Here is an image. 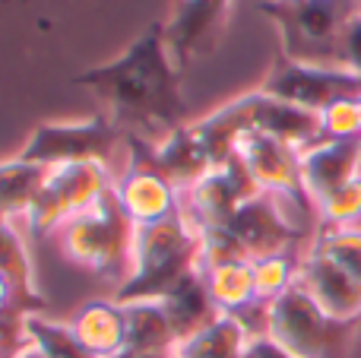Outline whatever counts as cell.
<instances>
[{
    "mask_svg": "<svg viewBox=\"0 0 361 358\" xmlns=\"http://www.w3.org/2000/svg\"><path fill=\"white\" fill-rule=\"evenodd\" d=\"M203 273V270H200ZM209 295L222 314H241L257 302V285H254V260L244 264L216 266V270L203 273Z\"/></svg>",
    "mask_w": 361,
    "mask_h": 358,
    "instance_id": "23",
    "label": "cell"
},
{
    "mask_svg": "<svg viewBox=\"0 0 361 358\" xmlns=\"http://www.w3.org/2000/svg\"><path fill=\"white\" fill-rule=\"evenodd\" d=\"M320 124H324V140H361L358 99L333 101L320 111Z\"/></svg>",
    "mask_w": 361,
    "mask_h": 358,
    "instance_id": "29",
    "label": "cell"
},
{
    "mask_svg": "<svg viewBox=\"0 0 361 358\" xmlns=\"http://www.w3.org/2000/svg\"><path fill=\"white\" fill-rule=\"evenodd\" d=\"M0 358H6V355H4V349H0Z\"/></svg>",
    "mask_w": 361,
    "mask_h": 358,
    "instance_id": "37",
    "label": "cell"
},
{
    "mask_svg": "<svg viewBox=\"0 0 361 358\" xmlns=\"http://www.w3.org/2000/svg\"><path fill=\"white\" fill-rule=\"evenodd\" d=\"M159 302H162L165 314H169V321H171L178 346L222 317V311L216 308V302H212V295H209L206 276L200 270L187 273L175 289H171L165 298H159Z\"/></svg>",
    "mask_w": 361,
    "mask_h": 358,
    "instance_id": "17",
    "label": "cell"
},
{
    "mask_svg": "<svg viewBox=\"0 0 361 358\" xmlns=\"http://www.w3.org/2000/svg\"><path fill=\"white\" fill-rule=\"evenodd\" d=\"M178 73L180 70L165 48L162 23H152L118 61L76 73L73 86L92 89L108 105V118L124 130V137L159 143L184 127L187 118Z\"/></svg>",
    "mask_w": 361,
    "mask_h": 358,
    "instance_id": "1",
    "label": "cell"
},
{
    "mask_svg": "<svg viewBox=\"0 0 361 358\" xmlns=\"http://www.w3.org/2000/svg\"><path fill=\"white\" fill-rule=\"evenodd\" d=\"M149 162L156 165V171H162L171 184L184 194L197 181H203L216 165H212L209 152H206L203 140L197 137L193 124L178 127L175 133H169L159 143H149Z\"/></svg>",
    "mask_w": 361,
    "mask_h": 358,
    "instance_id": "16",
    "label": "cell"
},
{
    "mask_svg": "<svg viewBox=\"0 0 361 358\" xmlns=\"http://www.w3.org/2000/svg\"><path fill=\"white\" fill-rule=\"evenodd\" d=\"M238 156L244 159V165L250 168L254 181L260 184L263 194H273L279 200H288L292 206H298L301 213L317 209L307 197L305 184H301V152L295 146L282 143L267 133H244L238 140Z\"/></svg>",
    "mask_w": 361,
    "mask_h": 358,
    "instance_id": "11",
    "label": "cell"
},
{
    "mask_svg": "<svg viewBox=\"0 0 361 358\" xmlns=\"http://www.w3.org/2000/svg\"><path fill=\"white\" fill-rule=\"evenodd\" d=\"M0 273L13 283L16 289V302L23 314H35L44 304L42 292L35 285V270H32V260L25 254V245L19 238V232L13 228L10 219H0Z\"/></svg>",
    "mask_w": 361,
    "mask_h": 358,
    "instance_id": "20",
    "label": "cell"
},
{
    "mask_svg": "<svg viewBox=\"0 0 361 358\" xmlns=\"http://www.w3.org/2000/svg\"><path fill=\"white\" fill-rule=\"evenodd\" d=\"M241 358H244V355H241Z\"/></svg>",
    "mask_w": 361,
    "mask_h": 358,
    "instance_id": "38",
    "label": "cell"
},
{
    "mask_svg": "<svg viewBox=\"0 0 361 358\" xmlns=\"http://www.w3.org/2000/svg\"><path fill=\"white\" fill-rule=\"evenodd\" d=\"M51 168L35 162H23V159H10L0 162V219H25L29 206L35 203L38 190L44 187Z\"/></svg>",
    "mask_w": 361,
    "mask_h": 358,
    "instance_id": "21",
    "label": "cell"
},
{
    "mask_svg": "<svg viewBox=\"0 0 361 358\" xmlns=\"http://www.w3.org/2000/svg\"><path fill=\"white\" fill-rule=\"evenodd\" d=\"M247 251L244 245L235 238L228 226H203L200 228V270L209 273L216 266H228V264H244Z\"/></svg>",
    "mask_w": 361,
    "mask_h": 358,
    "instance_id": "27",
    "label": "cell"
},
{
    "mask_svg": "<svg viewBox=\"0 0 361 358\" xmlns=\"http://www.w3.org/2000/svg\"><path fill=\"white\" fill-rule=\"evenodd\" d=\"M111 358H175V352H130V349H124Z\"/></svg>",
    "mask_w": 361,
    "mask_h": 358,
    "instance_id": "33",
    "label": "cell"
},
{
    "mask_svg": "<svg viewBox=\"0 0 361 358\" xmlns=\"http://www.w3.org/2000/svg\"><path fill=\"white\" fill-rule=\"evenodd\" d=\"M250 342V333L235 314H222L216 323L200 330L175 349V358H241Z\"/></svg>",
    "mask_w": 361,
    "mask_h": 358,
    "instance_id": "22",
    "label": "cell"
},
{
    "mask_svg": "<svg viewBox=\"0 0 361 358\" xmlns=\"http://www.w3.org/2000/svg\"><path fill=\"white\" fill-rule=\"evenodd\" d=\"M114 187V178L105 162H70L51 168L44 187L38 190L35 203L25 213V226L32 235H48L61 228L76 213L102 200Z\"/></svg>",
    "mask_w": 361,
    "mask_h": 358,
    "instance_id": "5",
    "label": "cell"
},
{
    "mask_svg": "<svg viewBox=\"0 0 361 358\" xmlns=\"http://www.w3.org/2000/svg\"><path fill=\"white\" fill-rule=\"evenodd\" d=\"M25 336L35 349H42L44 358H95L82 349V342L73 336L70 323H54L42 314H25Z\"/></svg>",
    "mask_w": 361,
    "mask_h": 358,
    "instance_id": "24",
    "label": "cell"
},
{
    "mask_svg": "<svg viewBox=\"0 0 361 358\" xmlns=\"http://www.w3.org/2000/svg\"><path fill=\"white\" fill-rule=\"evenodd\" d=\"M133 232L137 226L124 213L118 200V190H108L95 206L86 213H76L57 228L61 251L67 260L99 273V276H121L133 266Z\"/></svg>",
    "mask_w": 361,
    "mask_h": 358,
    "instance_id": "3",
    "label": "cell"
},
{
    "mask_svg": "<svg viewBox=\"0 0 361 358\" xmlns=\"http://www.w3.org/2000/svg\"><path fill=\"white\" fill-rule=\"evenodd\" d=\"M231 0H178L171 19L162 23L165 48L178 70L190 67L200 54H209L225 32Z\"/></svg>",
    "mask_w": 361,
    "mask_h": 358,
    "instance_id": "12",
    "label": "cell"
},
{
    "mask_svg": "<svg viewBox=\"0 0 361 358\" xmlns=\"http://www.w3.org/2000/svg\"><path fill=\"white\" fill-rule=\"evenodd\" d=\"M6 311H19V302H16V289H13V283L0 273V314H6Z\"/></svg>",
    "mask_w": 361,
    "mask_h": 358,
    "instance_id": "32",
    "label": "cell"
},
{
    "mask_svg": "<svg viewBox=\"0 0 361 358\" xmlns=\"http://www.w3.org/2000/svg\"><path fill=\"white\" fill-rule=\"evenodd\" d=\"M349 323H339L320 311V304L298 283L269 302L267 336L295 358H336Z\"/></svg>",
    "mask_w": 361,
    "mask_h": 358,
    "instance_id": "6",
    "label": "cell"
},
{
    "mask_svg": "<svg viewBox=\"0 0 361 358\" xmlns=\"http://www.w3.org/2000/svg\"><path fill=\"white\" fill-rule=\"evenodd\" d=\"M267 16L279 25L282 51L288 61L339 67V35L361 4L355 0H305V4H263Z\"/></svg>",
    "mask_w": 361,
    "mask_h": 358,
    "instance_id": "4",
    "label": "cell"
},
{
    "mask_svg": "<svg viewBox=\"0 0 361 358\" xmlns=\"http://www.w3.org/2000/svg\"><path fill=\"white\" fill-rule=\"evenodd\" d=\"M298 283V264L292 254H276V257L254 260V285H257V302L269 304L279 295H286L292 285Z\"/></svg>",
    "mask_w": 361,
    "mask_h": 358,
    "instance_id": "26",
    "label": "cell"
},
{
    "mask_svg": "<svg viewBox=\"0 0 361 358\" xmlns=\"http://www.w3.org/2000/svg\"><path fill=\"white\" fill-rule=\"evenodd\" d=\"M317 213L324 226H333V228L358 226L361 222V175L352 178L343 187H336L330 197H324L317 203Z\"/></svg>",
    "mask_w": 361,
    "mask_h": 358,
    "instance_id": "28",
    "label": "cell"
},
{
    "mask_svg": "<svg viewBox=\"0 0 361 358\" xmlns=\"http://www.w3.org/2000/svg\"><path fill=\"white\" fill-rule=\"evenodd\" d=\"M260 89L273 99L320 114L333 101L361 99V76L345 67H320V63H298L282 57Z\"/></svg>",
    "mask_w": 361,
    "mask_h": 358,
    "instance_id": "8",
    "label": "cell"
},
{
    "mask_svg": "<svg viewBox=\"0 0 361 358\" xmlns=\"http://www.w3.org/2000/svg\"><path fill=\"white\" fill-rule=\"evenodd\" d=\"M260 194H263L260 184L254 181L244 159L235 152L225 165L212 168L203 181H197L190 190H184L180 194V206H184V213L190 216L197 228L228 226L231 216Z\"/></svg>",
    "mask_w": 361,
    "mask_h": 358,
    "instance_id": "10",
    "label": "cell"
},
{
    "mask_svg": "<svg viewBox=\"0 0 361 358\" xmlns=\"http://www.w3.org/2000/svg\"><path fill=\"white\" fill-rule=\"evenodd\" d=\"M358 118H361V99H358Z\"/></svg>",
    "mask_w": 361,
    "mask_h": 358,
    "instance_id": "36",
    "label": "cell"
},
{
    "mask_svg": "<svg viewBox=\"0 0 361 358\" xmlns=\"http://www.w3.org/2000/svg\"><path fill=\"white\" fill-rule=\"evenodd\" d=\"M16 358H44V352H42V349H35V346H32V342H29V346H25V349H23V352H19Z\"/></svg>",
    "mask_w": 361,
    "mask_h": 358,
    "instance_id": "34",
    "label": "cell"
},
{
    "mask_svg": "<svg viewBox=\"0 0 361 358\" xmlns=\"http://www.w3.org/2000/svg\"><path fill=\"white\" fill-rule=\"evenodd\" d=\"M124 143L130 146V165L114 181L124 213L130 216L133 226H149V222L169 219L171 213L180 209V190L149 162V140L127 137Z\"/></svg>",
    "mask_w": 361,
    "mask_h": 358,
    "instance_id": "9",
    "label": "cell"
},
{
    "mask_svg": "<svg viewBox=\"0 0 361 358\" xmlns=\"http://www.w3.org/2000/svg\"><path fill=\"white\" fill-rule=\"evenodd\" d=\"M244 358H295V355H288L286 349H282L279 342H273L269 336H257V340L247 342Z\"/></svg>",
    "mask_w": 361,
    "mask_h": 358,
    "instance_id": "31",
    "label": "cell"
},
{
    "mask_svg": "<svg viewBox=\"0 0 361 358\" xmlns=\"http://www.w3.org/2000/svg\"><path fill=\"white\" fill-rule=\"evenodd\" d=\"M70 330L95 358L124 352V311L118 302H86L73 314Z\"/></svg>",
    "mask_w": 361,
    "mask_h": 358,
    "instance_id": "18",
    "label": "cell"
},
{
    "mask_svg": "<svg viewBox=\"0 0 361 358\" xmlns=\"http://www.w3.org/2000/svg\"><path fill=\"white\" fill-rule=\"evenodd\" d=\"M298 285L320 304L326 317L339 323H352L361 317V283L343 270L326 254L311 251L298 264Z\"/></svg>",
    "mask_w": 361,
    "mask_h": 358,
    "instance_id": "14",
    "label": "cell"
},
{
    "mask_svg": "<svg viewBox=\"0 0 361 358\" xmlns=\"http://www.w3.org/2000/svg\"><path fill=\"white\" fill-rule=\"evenodd\" d=\"M124 137L118 124L108 114H95L80 124H42L32 130L25 149L19 152L23 162H35L44 168L70 162H105L114 156Z\"/></svg>",
    "mask_w": 361,
    "mask_h": 358,
    "instance_id": "7",
    "label": "cell"
},
{
    "mask_svg": "<svg viewBox=\"0 0 361 358\" xmlns=\"http://www.w3.org/2000/svg\"><path fill=\"white\" fill-rule=\"evenodd\" d=\"M228 228L244 245L250 260L292 254L295 241L301 238V226L282 213L279 197H273V194H260V197H254V200H247L231 216Z\"/></svg>",
    "mask_w": 361,
    "mask_h": 358,
    "instance_id": "13",
    "label": "cell"
},
{
    "mask_svg": "<svg viewBox=\"0 0 361 358\" xmlns=\"http://www.w3.org/2000/svg\"><path fill=\"white\" fill-rule=\"evenodd\" d=\"M279 4H305V0H279Z\"/></svg>",
    "mask_w": 361,
    "mask_h": 358,
    "instance_id": "35",
    "label": "cell"
},
{
    "mask_svg": "<svg viewBox=\"0 0 361 358\" xmlns=\"http://www.w3.org/2000/svg\"><path fill=\"white\" fill-rule=\"evenodd\" d=\"M124 311V349L130 352H175L178 340L162 302H127Z\"/></svg>",
    "mask_w": 361,
    "mask_h": 358,
    "instance_id": "19",
    "label": "cell"
},
{
    "mask_svg": "<svg viewBox=\"0 0 361 358\" xmlns=\"http://www.w3.org/2000/svg\"><path fill=\"white\" fill-rule=\"evenodd\" d=\"M193 270H200V228L180 206L162 222L137 226L130 276L118 285L114 302H159Z\"/></svg>",
    "mask_w": 361,
    "mask_h": 358,
    "instance_id": "2",
    "label": "cell"
},
{
    "mask_svg": "<svg viewBox=\"0 0 361 358\" xmlns=\"http://www.w3.org/2000/svg\"><path fill=\"white\" fill-rule=\"evenodd\" d=\"M339 67L361 76V10L355 16H349V23L343 25V35H339Z\"/></svg>",
    "mask_w": 361,
    "mask_h": 358,
    "instance_id": "30",
    "label": "cell"
},
{
    "mask_svg": "<svg viewBox=\"0 0 361 358\" xmlns=\"http://www.w3.org/2000/svg\"><path fill=\"white\" fill-rule=\"evenodd\" d=\"M311 251L326 254L330 260H336L349 276H355L361 283V228L358 226H345V228H333L324 226L314 238Z\"/></svg>",
    "mask_w": 361,
    "mask_h": 358,
    "instance_id": "25",
    "label": "cell"
},
{
    "mask_svg": "<svg viewBox=\"0 0 361 358\" xmlns=\"http://www.w3.org/2000/svg\"><path fill=\"white\" fill-rule=\"evenodd\" d=\"M361 175V140H320L301 152V184L317 206L336 187Z\"/></svg>",
    "mask_w": 361,
    "mask_h": 358,
    "instance_id": "15",
    "label": "cell"
}]
</instances>
